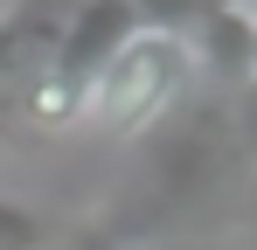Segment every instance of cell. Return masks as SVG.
Segmentation results:
<instances>
[{
	"instance_id": "277c9868",
	"label": "cell",
	"mask_w": 257,
	"mask_h": 250,
	"mask_svg": "<svg viewBox=\"0 0 257 250\" xmlns=\"http://www.w3.org/2000/svg\"><path fill=\"white\" fill-rule=\"evenodd\" d=\"M7 49H14V35H7V21H0V77L14 70V63H7Z\"/></svg>"
},
{
	"instance_id": "7a4b0ae2",
	"label": "cell",
	"mask_w": 257,
	"mask_h": 250,
	"mask_svg": "<svg viewBox=\"0 0 257 250\" xmlns=\"http://www.w3.org/2000/svg\"><path fill=\"white\" fill-rule=\"evenodd\" d=\"M0 250H49V222L14 195H0Z\"/></svg>"
},
{
	"instance_id": "3957f363",
	"label": "cell",
	"mask_w": 257,
	"mask_h": 250,
	"mask_svg": "<svg viewBox=\"0 0 257 250\" xmlns=\"http://www.w3.org/2000/svg\"><path fill=\"white\" fill-rule=\"evenodd\" d=\"M243 63H250V77H257V7H250V28H243Z\"/></svg>"
},
{
	"instance_id": "6da1fadb",
	"label": "cell",
	"mask_w": 257,
	"mask_h": 250,
	"mask_svg": "<svg viewBox=\"0 0 257 250\" xmlns=\"http://www.w3.org/2000/svg\"><path fill=\"white\" fill-rule=\"evenodd\" d=\"M195 77V42L181 21H139L125 35V49L97 70L84 97V118L77 132H97V139H139L181 104V90Z\"/></svg>"
},
{
	"instance_id": "5b68a950",
	"label": "cell",
	"mask_w": 257,
	"mask_h": 250,
	"mask_svg": "<svg viewBox=\"0 0 257 250\" xmlns=\"http://www.w3.org/2000/svg\"><path fill=\"white\" fill-rule=\"evenodd\" d=\"M0 21H7V0H0Z\"/></svg>"
}]
</instances>
